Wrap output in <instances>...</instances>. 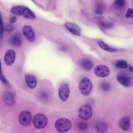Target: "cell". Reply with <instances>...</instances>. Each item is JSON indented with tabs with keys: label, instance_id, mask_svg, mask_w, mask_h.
Segmentation results:
<instances>
[{
	"label": "cell",
	"instance_id": "obj_6",
	"mask_svg": "<svg viewBox=\"0 0 133 133\" xmlns=\"http://www.w3.org/2000/svg\"><path fill=\"white\" fill-rule=\"evenodd\" d=\"M32 119V116L29 111H24L21 112L18 117L19 121L22 125L26 126L29 125Z\"/></svg>",
	"mask_w": 133,
	"mask_h": 133
},
{
	"label": "cell",
	"instance_id": "obj_25",
	"mask_svg": "<svg viewBox=\"0 0 133 133\" xmlns=\"http://www.w3.org/2000/svg\"><path fill=\"white\" fill-rule=\"evenodd\" d=\"M101 25L105 28H110L113 26V24L112 23H107L102 21L101 22Z\"/></svg>",
	"mask_w": 133,
	"mask_h": 133
},
{
	"label": "cell",
	"instance_id": "obj_14",
	"mask_svg": "<svg viewBox=\"0 0 133 133\" xmlns=\"http://www.w3.org/2000/svg\"><path fill=\"white\" fill-rule=\"evenodd\" d=\"M3 98L4 103L8 105H11L14 102V96L10 92L7 91L5 92L3 95Z\"/></svg>",
	"mask_w": 133,
	"mask_h": 133
},
{
	"label": "cell",
	"instance_id": "obj_5",
	"mask_svg": "<svg viewBox=\"0 0 133 133\" xmlns=\"http://www.w3.org/2000/svg\"><path fill=\"white\" fill-rule=\"evenodd\" d=\"M118 82L122 85L126 87H130L133 85L132 79L131 77L128 74L121 73L117 76Z\"/></svg>",
	"mask_w": 133,
	"mask_h": 133
},
{
	"label": "cell",
	"instance_id": "obj_20",
	"mask_svg": "<svg viewBox=\"0 0 133 133\" xmlns=\"http://www.w3.org/2000/svg\"><path fill=\"white\" fill-rule=\"evenodd\" d=\"M98 44L102 49L107 51L114 52L116 50L115 49L109 46L102 41H98Z\"/></svg>",
	"mask_w": 133,
	"mask_h": 133
},
{
	"label": "cell",
	"instance_id": "obj_22",
	"mask_svg": "<svg viewBox=\"0 0 133 133\" xmlns=\"http://www.w3.org/2000/svg\"><path fill=\"white\" fill-rule=\"evenodd\" d=\"M116 66L119 68L125 69L127 67V64L126 61L124 60H119L116 62Z\"/></svg>",
	"mask_w": 133,
	"mask_h": 133
},
{
	"label": "cell",
	"instance_id": "obj_29",
	"mask_svg": "<svg viewBox=\"0 0 133 133\" xmlns=\"http://www.w3.org/2000/svg\"><path fill=\"white\" fill-rule=\"evenodd\" d=\"M78 127L81 129L85 130L87 127V124L85 122H81L79 124Z\"/></svg>",
	"mask_w": 133,
	"mask_h": 133
},
{
	"label": "cell",
	"instance_id": "obj_12",
	"mask_svg": "<svg viewBox=\"0 0 133 133\" xmlns=\"http://www.w3.org/2000/svg\"><path fill=\"white\" fill-rule=\"evenodd\" d=\"M9 41L12 45L15 47H19L22 43L21 36L19 34H15L10 37Z\"/></svg>",
	"mask_w": 133,
	"mask_h": 133
},
{
	"label": "cell",
	"instance_id": "obj_21",
	"mask_svg": "<svg viewBox=\"0 0 133 133\" xmlns=\"http://www.w3.org/2000/svg\"><path fill=\"white\" fill-rule=\"evenodd\" d=\"M111 85L109 82H104L102 83L101 85V88L102 90L105 92L109 91L111 89Z\"/></svg>",
	"mask_w": 133,
	"mask_h": 133
},
{
	"label": "cell",
	"instance_id": "obj_30",
	"mask_svg": "<svg viewBox=\"0 0 133 133\" xmlns=\"http://www.w3.org/2000/svg\"><path fill=\"white\" fill-rule=\"evenodd\" d=\"M17 20L16 17L15 16L11 17L9 19V22L11 24H13L15 23Z\"/></svg>",
	"mask_w": 133,
	"mask_h": 133
},
{
	"label": "cell",
	"instance_id": "obj_33",
	"mask_svg": "<svg viewBox=\"0 0 133 133\" xmlns=\"http://www.w3.org/2000/svg\"><path fill=\"white\" fill-rule=\"evenodd\" d=\"M129 70L130 71L132 72V71H133V68H132V67H131V66H129Z\"/></svg>",
	"mask_w": 133,
	"mask_h": 133
},
{
	"label": "cell",
	"instance_id": "obj_32",
	"mask_svg": "<svg viewBox=\"0 0 133 133\" xmlns=\"http://www.w3.org/2000/svg\"><path fill=\"white\" fill-rule=\"evenodd\" d=\"M2 67H1V61L0 59V74L2 73Z\"/></svg>",
	"mask_w": 133,
	"mask_h": 133
},
{
	"label": "cell",
	"instance_id": "obj_7",
	"mask_svg": "<svg viewBox=\"0 0 133 133\" xmlns=\"http://www.w3.org/2000/svg\"><path fill=\"white\" fill-rule=\"evenodd\" d=\"M94 72L97 76L103 78L108 76L110 74V71L106 66L103 65H99L95 67Z\"/></svg>",
	"mask_w": 133,
	"mask_h": 133
},
{
	"label": "cell",
	"instance_id": "obj_3",
	"mask_svg": "<svg viewBox=\"0 0 133 133\" xmlns=\"http://www.w3.org/2000/svg\"><path fill=\"white\" fill-rule=\"evenodd\" d=\"M32 122L35 127L38 129H42L46 125L48 120L47 117L44 114H38L34 117Z\"/></svg>",
	"mask_w": 133,
	"mask_h": 133
},
{
	"label": "cell",
	"instance_id": "obj_8",
	"mask_svg": "<svg viewBox=\"0 0 133 133\" xmlns=\"http://www.w3.org/2000/svg\"><path fill=\"white\" fill-rule=\"evenodd\" d=\"M70 94V89L68 84L64 83L59 87L58 94L60 99L63 102L66 101L68 99Z\"/></svg>",
	"mask_w": 133,
	"mask_h": 133
},
{
	"label": "cell",
	"instance_id": "obj_27",
	"mask_svg": "<svg viewBox=\"0 0 133 133\" xmlns=\"http://www.w3.org/2000/svg\"><path fill=\"white\" fill-rule=\"evenodd\" d=\"M133 13V9L131 8H129L126 13L125 17L127 18L130 17L131 16L132 17Z\"/></svg>",
	"mask_w": 133,
	"mask_h": 133
},
{
	"label": "cell",
	"instance_id": "obj_13",
	"mask_svg": "<svg viewBox=\"0 0 133 133\" xmlns=\"http://www.w3.org/2000/svg\"><path fill=\"white\" fill-rule=\"evenodd\" d=\"M25 79L28 86L31 89H34L36 86L37 83L34 76L31 74H26L25 76Z\"/></svg>",
	"mask_w": 133,
	"mask_h": 133
},
{
	"label": "cell",
	"instance_id": "obj_17",
	"mask_svg": "<svg viewBox=\"0 0 133 133\" xmlns=\"http://www.w3.org/2000/svg\"><path fill=\"white\" fill-rule=\"evenodd\" d=\"M80 64L83 69L86 70H90L93 67V64L92 62L88 59H82L80 61Z\"/></svg>",
	"mask_w": 133,
	"mask_h": 133
},
{
	"label": "cell",
	"instance_id": "obj_24",
	"mask_svg": "<svg viewBox=\"0 0 133 133\" xmlns=\"http://www.w3.org/2000/svg\"><path fill=\"white\" fill-rule=\"evenodd\" d=\"M0 80L6 86L9 85V83L8 80L5 77L2 73L0 74Z\"/></svg>",
	"mask_w": 133,
	"mask_h": 133
},
{
	"label": "cell",
	"instance_id": "obj_18",
	"mask_svg": "<svg viewBox=\"0 0 133 133\" xmlns=\"http://www.w3.org/2000/svg\"><path fill=\"white\" fill-rule=\"evenodd\" d=\"M25 7L18 5L13 7L10 10L11 13L17 15H22Z\"/></svg>",
	"mask_w": 133,
	"mask_h": 133
},
{
	"label": "cell",
	"instance_id": "obj_28",
	"mask_svg": "<svg viewBox=\"0 0 133 133\" xmlns=\"http://www.w3.org/2000/svg\"><path fill=\"white\" fill-rule=\"evenodd\" d=\"M14 29V27L13 25L11 24H8L5 26V30L8 32L12 31Z\"/></svg>",
	"mask_w": 133,
	"mask_h": 133
},
{
	"label": "cell",
	"instance_id": "obj_2",
	"mask_svg": "<svg viewBox=\"0 0 133 133\" xmlns=\"http://www.w3.org/2000/svg\"><path fill=\"white\" fill-rule=\"evenodd\" d=\"M71 121L65 118H60L56 122L55 126L56 129L59 132H64L69 130L71 127Z\"/></svg>",
	"mask_w": 133,
	"mask_h": 133
},
{
	"label": "cell",
	"instance_id": "obj_11",
	"mask_svg": "<svg viewBox=\"0 0 133 133\" xmlns=\"http://www.w3.org/2000/svg\"><path fill=\"white\" fill-rule=\"evenodd\" d=\"M65 26L66 29L72 34L78 36L81 35V29L75 24L70 22H67L65 24Z\"/></svg>",
	"mask_w": 133,
	"mask_h": 133
},
{
	"label": "cell",
	"instance_id": "obj_4",
	"mask_svg": "<svg viewBox=\"0 0 133 133\" xmlns=\"http://www.w3.org/2000/svg\"><path fill=\"white\" fill-rule=\"evenodd\" d=\"M79 118L84 120L90 118L92 115V110L90 105L88 104L82 105L79 108L78 112Z\"/></svg>",
	"mask_w": 133,
	"mask_h": 133
},
{
	"label": "cell",
	"instance_id": "obj_9",
	"mask_svg": "<svg viewBox=\"0 0 133 133\" xmlns=\"http://www.w3.org/2000/svg\"><path fill=\"white\" fill-rule=\"evenodd\" d=\"M22 31L23 35L28 41L33 42L35 41V36L32 28L29 26L25 25L22 28Z\"/></svg>",
	"mask_w": 133,
	"mask_h": 133
},
{
	"label": "cell",
	"instance_id": "obj_1",
	"mask_svg": "<svg viewBox=\"0 0 133 133\" xmlns=\"http://www.w3.org/2000/svg\"><path fill=\"white\" fill-rule=\"evenodd\" d=\"M92 83L91 80L88 78H83L79 83V91L84 96L89 95L92 91Z\"/></svg>",
	"mask_w": 133,
	"mask_h": 133
},
{
	"label": "cell",
	"instance_id": "obj_31",
	"mask_svg": "<svg viewBox=\"0 0 133 133\" xmlns=\"http://www.w3.org/2000/svg\"><path fill=\"white\" fill-rule=\"evenodd\" d=\"M4 30V28L3 26H1L0 28V38L1 36L3 33Z\"/></svg>",
	"mask_w": 133,
	"mask_h": 133
},
{
	"label": "cell",
	"instance_id": "obj_19",
	"mask_svg": "<svg viewBox=\"0 0 133 133\" xmlns=\"http://www.w3.org/2000/svg\"><path fill=\"white\" fill-rule=\"evenodd\" d=\"M22 15L25 18L33 19L35 18V16L33 12L28 8L25 7Z\"/></svg>",
	"mask_w": 133,
	"mask_h": 133
},
{
	"label": "cell",
	"instance_id": "obj_23",
	"mask_svg": "<svg viewBox=\"0 0 133 133\" xmlns=\"http://www.w3.org/2000/svg\"><path fill=\"white\" fill-rule=\"evenodd\" d=\"M125 3V0H115L114 4L117 8H121L124 5Z\"/></svg>",
	"mask_w": 133,
	"mask_h": 133
},
{
	"label": "cell",
	"instance_id": "obj_15",
	"mask_svg": "<svg viewBox=\"0 0 133 133\" xmlns=\"http://www.w3.org/2000/svg\"><path fill=\"white\" fill-rule=\"evenodd\" d=\"M130 120L127 117H124L120 120L119 125L121 128L124 131L128 130L130 127Z\"/></svg>",
	"mask_w": 133,
	"mask_h": 133
},
{
	"label": "cell",
	"instance_id": "obj_16",
	"mask_svg": "<svg viewBox=\"0 0 133 133\" xmlns=\"http://www.w3.org/2000/svg\"><path fill=\"white\" fill-rule=\"evenodd\" d=\"M95 128L97 132L103 133L107 130L108 126L105 122L103 121H99L96 124Z\"/></svg>",
	"mask_w": 133,
	"mask_h": 133
},
{
	"label": "cell",
	"instance_id": "obj_34",
	"mask_svg": "<svg viewBox=\"0 0 133 133\" xmlns=\"http://www.w3.org/2000/svg\"><path fill=\"white\" fill-rule=\"evenodd\" d=\"M0 16H1V15H0Z\"/></svg>",
	"mask_w": 133,
	"mask_h": 133
},
{
	"label": "cell",
	"instance_id": "obj_26",
	"mask_svg": "<svg viewBox=\"0 0 133 133\" xmlns=\"http://www.w3.org/2000/svg\"><path fill=\"white\" fill-rule=\"evenodd\" d=\"M94 11L97 14H102L103 12L102 8L100 5H98L95 9Z\"/></svg>",
	"mask_w": 133,
	"mask_h": 133
},
{
	"label": "cell",
	"instance_id": "obj_10",
	"mask_svg": "<svg viewBox=\"0 0 133 133\" xmlns=\"http://www.w3.org/2000/svg\"><path fill=\"white\" fill-rule=\"evenodd\" d=\"M15 58L16 54L15 51L12 49H9L7 51L5 54L4 62L8 65H11L14 63Z\"/></svg>",
	"mask_w": 133,
	"mask_h": 133
}]
</instances>
